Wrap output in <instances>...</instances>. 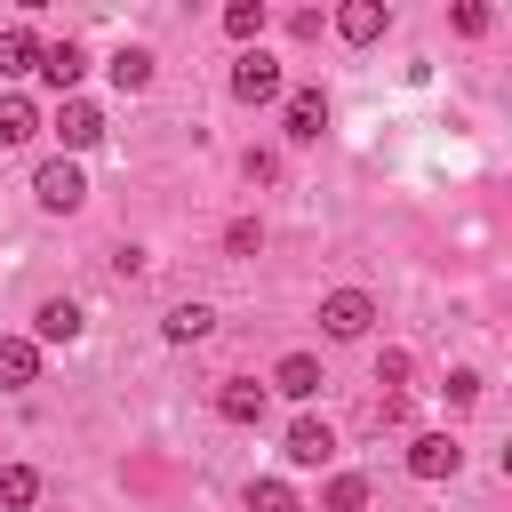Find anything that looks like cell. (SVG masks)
Returning a JSON list of instances; mask_svg holds the SVG:
<instances>
[{"instance_id": "cell-17", "label": "cell", "mask_w": 512, "mask_h": 512, "mask_svg": "<svg viewBox=\"0 0 512 512\" xmlns=\"http://www.w3.org/2000/svg\"><path fill=\"white\" fill-rule=\"evenodd\" d=\"M0 504H8V512H32V504H40V472H32V464H0Z\"/></svg>"}, {"instance_id": "cell-23", "label": "cell", "mask_w": 512, "mask_h": 512, "mask_svg": "<svg viewBox=\"0 0 512 512\" xmlns=\"http://www.w3.org/2000/svg\"><path fill=\"white\" fill-rule=\"evenodd\" d=\"M448 24H456L464 40H480V32H488V8H480V0H456V16H448Z\"/></svg>"}, {"instance_id": "cell-10", "label": "cell", "mask_w": 512, "mask_h": 512, "mask_svg": "<svg viewBox=\"0 0 512 512\" xmlns=\"http://www.w3.org/2000/svg\"><path fill=\"white\" fill-rule=\"evenodd\" d=\"M72 336H80V304L72 296H48L32 312V344H72Z\"/></svg>"}, {"instance_id": "cell-14", "label": "cell", "mask_w": 512, "mask_h": 512, "mask_svg": "<svg viewBox=\"0 0 512 512\" xmlns=\"http://www.w3.org/2000/svg\"><path fill=\"white\" fill-rule=\"evenodd\" d=\"M112 88H120V96L152 88V48H136V40H128V48H112Z\"/></svg>"}, {"instance_id": "cell-7", "label": "cell", "mask_w": 512, "mask_h": 512, "mask_svg": "<svg viewBox=\"0 0 512 512\" xmlns=\"http://www.w3.org/2000/svg\"><path fill=\"white\" fill-rule=\"evenodd\" d=\"M280 456H288V464H328V456H336V432H328L320 416H296L288 440H280Z\"/></svg>"}, {"instance_id": "cell-3", "label": "cell", "mask_w": 512, "mask_h": 512, "mask_svg": "<svg viewBox=\"0 0 512 512\" xmlns=\"http://www.w3.org/2000/svg\"><path fill=\"white\" fill-rule=\"evenodd\" d=\"M56 144H64V152H96V144H104V112H96L88 96H64V104H56Z\"/></svg>"}, {"instance_id": "cell-20", "label": "cell", "mask_w": 512, "mask_h": 512, "mask_svg": "<svg viewBox=\"0 0 512 512\" xmlns=\"http://www.w3.org/2000/svg\"><path fill=\"white\" fill-rule=\"evenodd\" d=\"M264 24H272V16H264V0H232V8H224V32H232V40H256Z\"/></svg>"}, {"instance_id": "cell-21", "label": "cell", "mask_w": 512, "mask_h": 512, "mask_svg": "<svg viewBox=\"0 0 512 512\" xmlns=\"http://www.w3.org/2000/svg\"><path fill=\"white\" fill-rule=\"evenodd\" d=\"M248 512H296V488L288 480H248Z\"/></svg>"}, {"instance_id": "cell-22", "label": "cell", "mask_w": 512, "mask_h": 512, "mask_svg": "<svg viewBox=\"0 0 512 512\" xmlns=\"http://www.w3.org/2000/svg\"><path fill=\"white\" fill-rule=\"evenodd\" d=\"M224 248H232V256H256V248H264V224H256V216H232V224H224Z\"/></svg>"}, {"instance_id": "cell-1", "label": "cell", "mask_w": 512, "mask_h": 512, "mask_svg": "<svg viewBox=\"0 0 512 512\" xmlns=\"http://www.w3.org/2000/svg\"><path fill=\"white\" fill-rule=\"evenodd\" d=\"M320 328H328L336 344H360V336L376 328V296H368V288H336V296H320Z\"/></svg>"}, {"instance_id": "cell-6", "label": "cell", "mask_w": 512, "mask_h": 512, "mask_svg": "<svg viewBox=\"0 0 512 512\" xmlns=\"http://www.w3.org/2000/svg\"><path fill=\"white\" fill-rule=\"evenodd\" d=\"M456 464H464V448H456L448 432H416V440H408V472H416V480H448Z\"/></svg>"}, {"instance_id": "cell-4", "label": "cell", "mask_w": 512, "mask_h": 512, "mask_svg": "<svg viewBox=\"0 0 512 512\" xmlns=\"http://www.w3.org/2000/svg\"><path fill=\"white\" fill-rule=\"evenodd\" d=\"M232 96H240V104H272V96H280V64H272L264 48H248V56L232 64Z\"/></svg>"}, {"instance_id": "cell-24", "label": "cell", "mask_w": 512, "mask_h": 512, "mask_svg": "<svg viewBox=\"0 0 512 512\" xmlns=\"http://www.w3.org/2000/svg\"><path fill=\"white\" fill-rule=\"evenodd\" d=\"M448 400L472 408V400H480V368H448Z\"/></svg>"}, {"instance_id": "cell-9", "label": "cell", "mask_w": 512, "mask_h": 512, "mask_svg": "<svg viewBox=\"0 0 512 512\" xmlns=\"http://www.w3.org/2000/svg\"><path fill=\"white\" fill-rule=\"evenodd\" d=\"M80 72H88L80 40H56V48H40V80H48L56 96H72V88H80Z\"/></svg>"}, {"instance_id": "cell-15", "label": "cell", "mask_w": 512, "mask_h": 512, "mask_svg": "<svg viewBox=\"0 0 512 512\" xmlns=\"http://www.w3.org/2000/svg\"><path fill=\"white\" fill-rule=\"evenodd\" d=\"M0 72L16 80V72H40V40H32V24H8L0 32Z\"/></svg>"}, {"instance_id": "cell-18", "label": "cell", "mask_w": 512, "mask_h": 512, "mask_svg": "<svg viewBox=\"0 0 512 512\" xmlns=\"http://www.w3.org/2000/svg\"><path fill=\"white\" fill-rule=\"evenodd\" d=\"M24 136H40L32 96H0V144H24Z\"/></svg>"}, {"instance_id": "cell-12", "label": "cell", "mask_w": 512, "mask_h": 512, "mask_svg": "<svg viewBox=\"0 0 512 512\" xmlns=\"http://www.w3.org/2000/svg\"><path fill=\"white\" fill-rule=\"evenodd\" d=\"M40 376V344L32 336H0V392H24Z\"/></svg>"}, {"instance_id": "cell-19", "label": "cell", "mask_w": 512, "mask_h": 512, "mask_svg": "<svg viewBox=\"0 0 512 512\" xmlns=\"http://www.w3.org/2000/svg\"><path fill=\"white\" fill-rule=\"evenodd\" d=\"M360 504H368V480H360V472H336V480L320 488V512H360Z\"/></svg>"}, {"instance_id": "cell-2", "label": "cell", "mask_w": 512, "mask_h": 512, "mask_svg": "<svg viewBox=\"0 0 512 512\" xmlns=\"http://www.w3.org/2000/svg\"><path fill=\"white\" fill-rule=\"evenodd\" d=\"M32 200H40L48 216H72V208L88 200V176H80V160H40V176H32Z\"/></svg>"}, {"instance_id": "cell-16", "label": "cell", "mask_w": 512, "mask_h": 512, "mask_svg": "<svg viewBox=\"0 0 512 512\" xmlns=\"http://www.w3.org/2000/svg\"><path fill=\"white\" fill-rule=\"evenodd\" d=\"M208 328H216V312H208V304H176V312L160 320V336H168V344H200Z\"/></svg>"}, {"instance_id": "cell-8", "label": "cell", "mask_w": 512, "mask_h": 512, "mask_svg": "<svg viewBox=\"0 0 512 512\" xmlns=\"http://www.w3.org/2000/svg\"><path fill=\"white\" fill-rule=\"evenodd\" d=\"M384 24H392V8H384V0H344V8H336V32H344L352 48L384 40Z\"/></svg>"}, {"instance_id": "cell-13", "label": "cell", "mask_w": 512, "mask_h": 512, "mask_svg": "<svg viewBox=\"0 0 512 512\" xmlns=\"http://www.w3.org/2000/svg\"><path fill=\"white\" fill-rule=\"evenodd\" d=\"M272 384H280V392H288V400H312V392H320V384H328V376H320V360H312V352H288V360H280V368H272Z\"/></svg>"}, {"instance_id": "cell-5", "label": "cell", "mask_w": 512, "mask_h": 512, "mask_svg": "<svg viewBox=\"0 0 512 512\" xmlns=\"http://www.w3.org/2000/svg\"><path fill=\"white\" fill-rule=\"evenodd\" d=\"M280 128H288V144H320L328 136V96L320 88H296L288 112H280Z\"/></svg>"}, {"instance_id": "cell-25", "label": "cell", "mask_w": 512, "mask_h": 512, "mask_svg": "<svg viewBox=\"0 0 512 512\" xmlns=\"http://www.w3.org/2000/svg\"><path fill=\"white\" fill-rule=\"evenodd\" d=\"M376 384H408V352H384L376 360Z\"/></svg>"}, {"instance_id": "cell-11", "label": "cell", "mask_w": 512, "mask_h": 512, "mask_svg": "<svg viewBox=\"0 0 512 512\" xmlns=\"http://www.w3.org/2000/svg\"><path fill=\"white\" fill-rule=\"evenodd\" d=\"M216 416H224V424H264V384H248V376H224V392H216Z\"/></svg>"}]
</instances>
